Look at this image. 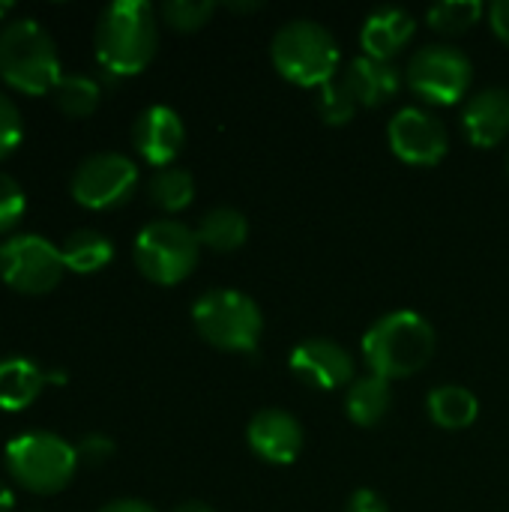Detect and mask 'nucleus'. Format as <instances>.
<instances>
[{
    "label": "nucleus",
    "mask_w": 509,
    "mask_h": 512,
    "mask_svg": "<svg viewBox=\"0 0 509 512\" xmlns=\"http://www.w3.org/2000/svg\"><path fill=\"white\" fill-rule=\"evenodd\" d=\"M93 48L99 66L114 78H132L144 72L159 48V18L147 0L108 3L93 30Z\"/></svg>",
    "instance_id": "1"
},
{
    "label": "nucleus",
    "mask_w": 509,
    "mask_h": 512,
    "mask_svg": "<svg viewBox=\"0 0 509 512\" xmlns=\"http://www.w3.org/2000/svg\"><path fill=\"white\" fill-rule=\"evenodd\" d=\"M438 336L429 318L414 309L381 315L363 336V360L369 375L399 381L423 372L435 357Z\"/></svg>",
    "instance_id": "2"
},
{
    "label": "nucleus",
    "mask_w": 509,
    "mask_h": 512,
    "mask_svg": "<svg viewBox=\"0 0 509 512\" xmlns=\"http://www.w3.org/2000/svg\"><path fill=\"white\" fill-rule=\"evenodd\" d=\"M0 78L24 96H51L63 78L51 33L33 18H15L0 27Z\"/></svg>",
    "instance_id": "3"
},
{
    "label": "nucleus",
    "mask_w": 509,
    "mask_h": 512,
    "mask_svg": "<svg viewBox=\"0 0 509 512\" xmlns=\"http://www.w3.org/2000/svg\"><path fill=\"white\" fill-rule=\"evenodd\" d=\"M270 60L285 81L297 87H324L336 78L342 54L336 36L324 24L294 18L273 33Z\"/></svg>",
    "instance_id": "4"
},
{
    "label": "nucleus",
    "mask_w": 509,
    "mask_h": 512,
    "mask_svg": "<svg viewBox=\"0 0 509 512\" xmlns=\"http://www.w3.org/2000/svg\"><path fill=\"white\" fill-rule=\"evenodd\" d=\"M6 471L30 495H57L63 492L81 462L75 453V444L63 441L54 432H24L6 444Z\"/></svg>",
    "instance_id": "5"
},
{
    "label": "nucleus",
    "mask_w": 509,
    "mask_h": 512,
    "mask_svg": "<svg viewBox=\"0 0 509 512\" xmlns=\"http://www.w3.org/2000/svg\"><path fill=\"white\" fill-rule=\"evenodd\" d=\"M192 324L198 336L225 354H255L264 318L252 297L234 288H213L192 303Z\"/></svg>",
    "instance_id": "6"
},
{
    "label": "nucleus",
    "mask_w": 509,
    "mask_h": 512,
    "mask_svg": "<svg viewBox=\"0 0 509 512\" xmlns=\"http://www.w3.org/2000/svg\"><path fill=\"white\" fill-rule=\"evenodd\" d=\"M132 258L147 282L171 288L195 273L201 258V243L189 225L177 219H156L138 231Z\"/></svg>",
    "instance_id": "7"
},
{
    "label": "nucleus",
    "mask_w": 509,
    "mask_h": 512,
    "mask_svg": "<svg viewBox=\"0 0 509 512\" xmlns=\"http://www.w3.org/2000/svg\"><path fill=\"white\" fill-rule=\"evenodd\" d=\"M408 87L429 105H459L474 81V66L465 51L453 45H426L411 54L405 69Z\"/></svg>",
    "instance_id": "8"
},
{
    "label": "nucleus",
    "mask_w": 509,
    "mask_h": 512,
    "mask_svg": "<svg viewBox=\"0 0 509 512\" xmlns=\"http://www.w3.org/2000/svg\"><path fill=\"white\" fill-rule=\"evenodd\" d=\"M66 273L63 252L39 234H9L0 243V279L27 297L48 294Z\"/></svg>",
    "instance_id": "9"
},
{
    "label": "nucleus",
    "mask_w": 509,
    "mask_h": 512,
    "mask_svg": "<svg viewBox=\"0 0 509 512\" xmlns=\"http://www.w3.org/2000/svg\"><path fill=\"white\" fill-rule=\"evenodd\" d=\"M138 189V168L129 156L102 150L78 162L69 180L75 204L84 210H114L123 207Z\"/></svg>",
    "instance_id": "10"
},
{
    "label": "nucleus",
    "mask_w": 509,
    "mask_h": 512,
    "mask_svg": "<svg viewBox=\"0 0 509 512\" xmlns=\"http://www.w3.org/2000/svg\"><path fill=\"white\" fill-rule=\"evenodd\" d=\"M387 141L393 156L414 168H435L450 150V135L444 123L432 111L417 105H408L393 114L387 126Z\"/></svg>",
    "instance_id": "11"
},
{
    "label": "nucleus",
    "mask_w": 509,
    "mask_h": 512,
    "mask_svg": "<svg viewBox=\"0 0 509 512\" xmlns=\"http://www.w3.org/2000/svg\"><path fill=\"white\" fill-rule=\"evenodd\" d=\"M288 369L300 384L312 390H324V393L351 387L357 381L354 357L339 342L324 339V336L300 342L288 357Z\"/></svg>",
    "instance_id": "12"
},
{
    "label": "nucleus",
    "mask_w": 509,
    "mask_h": 512,
    "mask_svg": "<svg viewBox=\"0 0 509 512\" xmlns=\"http://www.w3.org/2000/svg\"><path fill=\"white\" fill-rule=\"evenodd\" d=\"M183 144H186V126L180 114L168 105H150L132 123V147L156 171L174 165Z\"/></svg>",
    "instance_id": "13"
},
{
    "label": "nucleus",
    "mask_w": 509,
    "mask_h": 512,
    "mask_svg": "<svg viewBox=\"0 0 509 512\" xmlns=\"http://www.w3.org/2000/svg\"><path fill=\"white\" fill-rule=\"evenodd\" d=\"M246 444L267 465H291L303 450V426L282 408H264L249 420Z\"/></svg>",
    "instance_id": "14"
},
{
    "label": "nucleus",
    "mask_w": 509,
    "mask_h": 512,
    "mask_svg": "<svg viewBox=\"0 0 509 512\" xmlns=\"http://www.w3.org/2000/svg\"><path fill=\"white\" fill-rule=\"evenodd\" d=\"M465 138L474 147H498L509 135V90L507 87H483L465 102L462 111Z\"/></svg>",
    "instance_id": "15"
},
{
    "label": "nucleus",
    "mask_w": 509,
    "mask_h": 512,
    "mask_svg": "<svg viewBox=\"0 0 509 512\" xmlns=\"http://www.w3.org/2000/svg\"><path fill=\"white\" fill-rule=\"evenodd\" d=\"M414 30H417V21L411 12L399 6H381L369 12V18L363 21V30H360L363 54L393 63V57L402 54V48L414 39Z\"/></svg>",
    "instance_id": "16"
},
{
    "label": "nucleus",
    "mask_w": 509,
    "mask_h": 512,
    "mask_svg": "<svg viewBox=\"0 0 509 512\" xmlns=\"http://www.w3.org/2000/svg\"><path fill=\"white\" fill-rule=\"evenodd\" d=\"M342 78L354 90L357 102L366 105V108H378V105L390 102L402 87V72L396 69V63L375 60V57H366V54L354 57L348 63V69L342 72Z\"/></svg>",
    "instance_id": "17"
},
{
    "label": "nucleus",
    "mask_w": 509,
    "mask_h": 512,
    "mask_svg": "<svg viewBox=\"0 0 509 512\" xmlns=\"http://www.w3.org/2000/svg\"><path fill=\"white\" fill-rule=\"evenodd\" d=\"M45 372L27 360V357H6L0 360V411L6 414H18L24 408H30L42 387H45Z\"/></svg>",
    "instance_id": "18"
},
{
    "label": "nucleus",
    "mask_w": 509,
    "mask_h": 512,
    "mask_svg": "<svg viewBox=\"0 0 509 512\" xmlns=\"http://www.w3.org/2000/svg\"><path fill=\"white\" fill-rule=\"evenodd\" d=\"M393 408V387L378 375H363L345 390V414L360 429H375Z\"/></svg>",
    "instance_id": "19"
},
{
    "label": "nucleus",
    "mask_w": 509,
    "mask_h": 512,
    "mask_svg": "<svg viewBox=\"0 0 509 512\" xmlns=\"http://www.w3.org/2000/svg\"><path fill=\"white\" fill-rule=\"evenodd\" d=\"M426 411L429 420L444 429V432H462L477 423L480 417V402L477 396L462 387V384H441L426 396Z\"/></svg>",
    "instance_id": "20"
},
{
    "label": "nucleus",
    "mask_w": 509,
    "mask_h": 512,
    "mask_svg": "<svg viewBox=\"0 0 509 512\" xmlns=\"http://www.w3.org/2000/svg\"><path fill=\"white\" fill-rule=\"evenodd\" d=\"M195 234H198L201 249L228 255V252H237L240 246H246V240H249V222L234 207H213V210H207L201 216Z\"/></svg>",
    "instance_id": "21"
},
{
    "label": "nucleus",
    "mask_w": 509,
    "mask_h": 512,
    "mask_svg": "<svg viewBox=\"0 0 509 512\" xmlns=\"http://www.w3.org/2000/svg\"><path fill=\"white\" fill-rule=\"evenodd\" d=\"M63 264L66 270L78 273V276H90V273H99L111 264L114 258V246L111 240L102 234V231H93V228H78L72 231L63 246Z\"/></svg>",
    "instance_id": "22"
},
{
    "label": "nucleus",
    "mask_w": 509,
    "mask_h": 512,
    "mask_svg": "<svg viewBox=\"0 0 509 512\" xmlns=\"http://www.w3.org/2000/svg\"><path fill=\"white\" fill-rule=\"evenodd\" d=\"M147 198L162 213H183L195 201V177L177 165L159 168L147 183Z\"/></svg>",
    "instance_id": "23"
},
{
    "label": "nucleus",
    "mask_w": 509,
    "mask_h": 512,
    "mask_svg": "<svg viewBox=\"0 0 509 512\" xmlns=\"http://www.w3.org/2000/svg\"><path fill=\"white\" fill-rule=\"evenodd\" d=\"M51 99L57 105V111H63L66 117H90L99 102H102V87L96 78L90 75H63L57 81V87L51 90Z\"/></svg>",
    "instance_id": "24"
},
{
    "label": "nucleus",
    "mask_w": 509,
    "mask_h": 512,
    "mask_svg": "<svg viewBox=\"0 0 509 512\" xmlns=\"http://www.w3.org/2000/svg\"><path fill=\"white\" fill-rule=\"evenodd\" d=\"M480 18H483L480 0H441L435 6H429V12H426L429 27L435 33H444V36L468 33Z\"/></svg>",
    "instance_id": "25"
},
{
    "label": "nucleus",
    "mask_w": 509,
    "mask_h": 512,
    "mask_svg": "<svg viewBox=\"0 0 509 512\" xmlns=\"http://www.w3.org/2000/svg\"><path fill=\"white\" fill-rule=\"evenodd\" d=\"M357 108H360V102H357L354 90L348 87V81L342 75H336L333 81L318 87L315 111L321 114V120L327 126H345L357 114Z\"/></svg>",
    "instance_id": "26"
},
{
    "label": "nucleus",
    "mask_w": 509,
    "mask_h": 512,
    "mask_svg": "<svg viewBox=\"0 0 509 512\" xmlns=\"http://www.w3.org/2000/svg\"><path fill=\"white\" fill-rule=\"evenodd\" d=\"M216 12V3L213 0H168L162 3L159 15L162 21L177 30V33H195L201 30Z\"/></svg>",
    "instance_id": "27"
},
{
    "label": "nucleus",
    "mask_w": 509,
    "mask_h": 512,
    "mask_svg": "<svg viewBox=\"0 0 509 512\" xmlns=\"http://www.w3.org/2000/svg\"><path fill=\"white\" fill-rule=\"evenodd\" d=\"M24 210H27V195L21 189V183L0 171V234H9L18 228V222L24 219Z\"/></svg>",
    "instance_id": "28"
},
{
    "label": "nucleus",
    "mask_w": 509,
    "mask_h": 512,
    "mask_svg": "<svg viewBox=\"0 0 509 512\" xmlns=\"http://www.w3.org/2000/svg\"><path fill=\"white\" fill-rule=\"evenodd\" d=\"M21 138H24V120H21V111H18V105H15L9 96H3V93H0V162L18 150Z\"/></svg>",
    "instance_id": "29"
},
{
    "label": "nucleus",
    "mask_w": 509,
    "mask_h": 512,
    "mask_svg": "<svg viewBox=\"0 0 509 512\" xmlns=\"http://www.w3.org/2000/svg\"><path fill=\"white\" fill-rule=\"evenodd\" d=\"M75 453H78V462H81V465L99 468V465L111 462V456H114V441H111L108 435L93 432V435H87V438H81V441L75 444Z\"/></svg>",
    "instance_id": "30"
},
{
    "label": "nucleus",
    "mask_w": 509,
    "mask_h": 512,
    "mask_svg": "<svg viewBox=\"0 0 509 512\" xmlns=\"http://www.w3.org/2000/svg\"><path fill=\"white\" fill-rule=\"evenodd\" d=\"M345 512H390V507H387V501L375 489H357L348 498Z\"/></svg>",
    "instance_id": "31"
},
{
    "label": "nucleus",
    "mask_w": 509,
    "mask_h": 512,
    "mask_svg": "<svg viewBox=\"0 0 509 512\" xmlns=\"http://www.w3.org/2000/svg\"><path fill=\"white\" fill-rule=\"evenodd\" d=\"M489 24H492L495 36L509 45V0H495L489 6Z\"/></svg>",
    "instance_id": "32"
},
{
    "label": "nucleus",
    "mask_w": 509,
    "mask_h": 512,
    "mask_svg": "<svg viewBox=\"0 0 509 512\" xmlns=\"http://www.w3.org/2000/svg\"><path fill=\"white\" fill-rule=\"evenodd\" d=\"M99 512H159L153 504L147 501H138V498H117V501H108L105 507H99Z\"/></svg>",
    "instance_id": "33"
},
{
    "label": "nucleus",
    "mask_w": 509,
    "mask_h": 512,
    "mask_svg": "<svg viewBox=\"0 0 509 512\" xmlns=\"http://www.w3.org/2000/svg\"><path fill=\"white\" fill-rule=\"evenodd\" d=\"M15 507V495H12V489L0 480V512H12Z\"/></svg>",
    "instance_id": "34"
},
{
    "label": "nucleus",
    "mask_w": 509,
    "mask_h": 512,
    "mask_svg": "<svg viewBox=\"0 0 509 512\" xmlns=\"http://www.w3.org/2000/svg\"><path fill=\"white\" fill-rule=\"evenodd\" d=\"M171 512H213V507H207L204 501H186V504H177Z\"/></svg>",
    "instance_id": "35"
},
{
    "label": "nucleus",
    "mask_w": 509,
    "mask_h": 512,
    "mask_svg": "<svg viewBox=\"0 0 509 512\" xmlns=\"http://www.w3.org/2000/svg\"><path fill=\"white\" fill-rule=\"evenodd\" d=\"M45 381H48L51 387H63V384H66V372H60V369H54V372H45Z\"/></svg>",
    "instance_id": "36"
},
{
    "label": "nucleus",
    "mask_w": 509,
    "mask_h": 512,
    "mask_svg": "<svg viewBox=\"0 0 509 512\" xmlns=\"http://www.w3.org/2000/svg\"><path fill=\"white\" fill-rule=\"evenodd\" d=\"M9 12H12V3H0V18L9 15Z\"/></svg>",
    "instance_id": "37"
},
{
    "label": "nucleus",
    "mask_w": 509,
    "mask_h": 512,
    "mask_svg": "<svg viewBox=\"0 0 509 512\" xmlns=\"http://www.w3.org/2000/svg\"><path fill=\"white\" fill-rule=\"evenodd\" d=\"M507 174H509V150H507Z\"/></svg>",
    "instance_id": "38"
}]
</instances>
